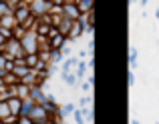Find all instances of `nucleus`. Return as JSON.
Returning a JSON list of instances; mask_svg holds the SVG:
<instances>
[{
	"label": "nucleus",
	"mask_w": 159,
	"mask_h": 124,
	"mask_svg": "<svg viewBox=\"0 0 159 124\" xmlns=\"http://www.w3.org/2000/svg\"><path fill=\"white\" fill-rule=\"evenodd\" d=\"M20 46H22L24 54H36L39 52V34L34 30H26V34L20 40Z\"/></svg>",
	"instance_id": "f257e3e1"
},
{
	"label": "nucleus",
	"mask_w": 159,
	"mask_h": 124,
	"mask_svg": "<svg viewBox=\"0 0 159 124\" xmlns=\"http://www.w3.org/2000/svg\"><path fill=\"white\" fill-rule=\"evenodd\" d=\"M48 8H51V2H47V0H30L28 2V12H30V16L34 20L48 14Z\"/></svg>",
	"instance_id": "f03ea898"
},
{
	"label": "nucleus",
	"mask_w": 159,
	"mask_h": 124,
	"mask_svg": "<svg viewBox=\"0 0 159 124\" xmlns=\"http://www.w3.org/2000/svg\"><path fill=\"white\" fill-rule=\"evenodd\" d=\"M4 56H6V60H16V58H22L24 52H22V46H20V40H6V46H4Z\"/></svg>",
	"instance_id": "7ed1b4c3"
},
{
	"label": "nucleus",
	"mask_w": 159,
	"mask_h": 124,
	"mask_svg": "<svg viewBox=\"0 0 159 124\" xmlns=\"http://www.w3.org/2000/svg\"><path fill=\"white\" fill-rule=\"evenodd\" d=\"M30 118L32 122H39V124H48L52 120V116L44 110V106H40V104H34V108H32V112H30Z\"/></svg>",
	"instance_id": "20e7f679"
},
{
	"label": "nucleus",
	"mask_w": 159,
	"mask_h": 124,
	"mask_svg": "<svg viewBox=\"0 0 159 124\" xmlns=\"http://www.w3.org/2000/svg\"><path fill=\"white\" fill-rule=\"evenodd\" d=\"M12 16H14V20H16L18 26H24V24L32 18L30 12H28V2H20V6L14 10V14H12Z\"/></svg>",
	"instance_id": "39448f33"
},
{
	"label": "nucleus",
	"mask_w": 159,
	"mask_h": 124,
	"mask_svg": "<svg viewBox=\"0 0 159 124\" xmlns=\"http://www.w3.org/2000/svg\"><path fill=\"white\" fill-rule=\"evenodd\" d=\"M62 16L75 22V20H79L81 12H79V8H77V4H75V2H62Z\"/></svg>",
	"instance_id": "423d86ee"
},
{
	"label": "nucleus",
	"mask_w": 159,
	"mask_h": 124,
	"mask_svg": "<svg viewBox=\"0 0 159 124\" xmlns=\"http://www.w3.org/2000/svg\"><path fill=\"white\" fill-rule=\"evenodd\" d=\"M28 98H30L34 104H40V106H43L44 102L48 100V94H44V90L40 88V86H32V88H30V94H28Z\"/></svg>",
	"instance_id": "0eeeda50"
},
{
	"label": "nucleus",
	"mask_w": 159,
	"mask_h": 124,
	"mask_svg": "<svg viewBox=\"0 0 159 124\" xmlns=\"http://www.w3.org/2000/svg\"><path fill=\"white\" fill-rule=\"evenodd\" d=\"M69 42L66 40V36H62L61 32H58L57 36H52V38H48V48H51V52H54V50H62V46Z\"/></svg>",
	"instance_id": "6e6552de"
},
{
	"label": "nucleus",
	"mask_w": 159,
	"mask_h": 124,
	"mask_svg": "<svg viewBox=\"0 0 159 124\" xmlns=\"http://www.w3.org/2000/svg\"><path fill=\"white\" fill-rule=\"evenodd\" d=\"M83 34H85V30H83V26H81V24L77 22V20H75V22H73V26H70V30H69V34H66V40H69V42H73V40L81 38Z\"/></svg>",
	"instance_id": "1a4fd4ad"
},
{
	"label": "nucleus",
	"mask_w": 159,
	"mask_h": 124,
	"mask_svg": "<svg viewBox=\"0 0 159 124\" xmlns=\"http://www.w3.org/2000/svg\"><path fill=\"white\" fill-rule=\"evenodd\" d=\"M77 64H79V60L75 58V56H69V58L62 62V66H61V76L62 74H69V72H75Z\"/></svg>",
	"instance_id": "9d476101"
},
{
	"label": "nucleus",
	"mask_w": 159,
	"mask_h": 124,
	"mask_svg": "<svg viewBox=\"0 0 159 124\" xmlns=\"http://www.w3.org/2000/svg\"><path fill=\"white\" fill-rule=\"evenodd\" d=\"M8 108H10V114L18 118L20 116V110H22V100L20 98H10L8 100Z\"/></svg>",
	"instance_id": "9b49d317"
},
{
	"label": "nucleus",
	"mask_w": 159,
	"mask_h": 124,
	"mask_svg": "<svg viewBox=\"0 0 159 124\" xmlns=\"http://www.w3.org/2000/svg\"><path fill=\"white\" fill-rule=\"evenodd\" d=\"M77 8H79V12L81 14H89L91 10H95V2L93 0H77Z\"/></svg>",
	"instance_id": "f8f14e48"
},
{
	"label": "nucleus",
	"mask_w": 159,
	"mask_h": 124,
	"mask_svg": "<svg viewBox=\"0 0 159 124\" xmlns=\"http://www.w3.org/2000/svg\"><path fill=\"white\" fill-rule=\"evenodd\" d=\"M16 26H18V24H16V20H14V16H12V14L2 16V18H0V28H4V30H14Z\"/></svg>",
	"instance_id": "ddd939ff"
},
{
	"label": "nucleus",
	"mask_w": 159,
	"mask_h": 124,
	"mask_svg": "<svg viewBox=\"0 0 159 124\" xmlns=\"http://www.w3.org/2000/svg\"><path fill=\"white\" fill-rule=\"evenodd\" d=\"M28 94H30V86L18 82V84H16V98H20V100H26Z\"/></svg>",
	"instance_id": "4468645a"
},
{
	"label": "nucleus",
	"mask_w": 159,
	"mask_h": 124,
	"mask_svg": "<svg viewBox=\"0 0 159 124\" xmlns=\"http://www.w3.org/2000/svg\"><path fill=\"white\" fill-rule=\"evenodd\" d=\"M32 108H34V102H32L30 98H26V100H22V110H20V116H30Z\"/></svg>",
	"instance_id": "2eb2a0df"
},
{
	"label": "nucleus",
	"mask_w": 159,
	"mask_h": 124,
	"mask_svg": "<svg viewBox=\"0 0 159 124\" xmlns=\"http://www.w3.org/2000/svg\"><path fill=\"white\" fill-rule=\"evenodd\" d=\"M24 62H26V66L30 70H34L36 66H39V54H24Z\"/></svg>",
	"instance_id": "dca6fc26"
},
{
	"label": "nucleus",
	"mask_w": 159,
	"mask_h": 124,
	"mask_svg": "<svg viewBox=\"0 0 159 124\" xmlns=\"http://www.w3.org/2000/svg\"><path fill=\"white\" fill-rule=\"evenodd\" d=\"M28 72H30V68H28V66H14V68H12V74L18 78V82L22 80V78L26 76Z\"/></svg>",
	"instance_id": "f3484780"
},
{
	"label": "nucleus",
	"mask_w": 159,
	"mask_h": 124,
	"mask_svg": "<svg viewBox=\"0 0 159 124\" xmlns=\"http://www.w3.org/2000/svg\"><path fill=\"white\" fill-rule=\"evenodd\" d=\"M70 26H73V20L62 18V20H61V24H58V32H61L62 36H66V34H69V30H70Z\"/></svg>",
	"instance_id": "a211bd4d"
},
{
	"label": "nucleus",
	"mask_w": 159,
	"mask_h": 124,
	"mask_svg": "<svg viewBox=\"0 0 159 124\" xmlns=\"http://www.w3.org/2000/svg\"><path fill=\"white\" fill-rule=\"evenodd\" d=\"M75 110H77V108H75V104H70V102H69V104H65L61 110H58V116H61V118H65V116H73Z\"/></svg>",
	"instance_id": "6ab92c4d"
},
{
	"label": "nucleus",
	"mask_w": 159,
	"mask_h": 124,
	"mask_svg": "<svg viewBox=\"0 0 159 124\" xmlns=\"http://www.w3.org/2000/svg\"><path fill=\"white\" fill-rule=\"evenodd\" d=\"M75 74H77V80L85 78V74H87V62H81V60H79L77 68H75Z\"/></svg>",
	"instance_id": "aec40b11"
},
{
	"label": "nucleus",
	"mask_w": 159,
	"mask_h": 124,
	"mask_svg": "<svg viewBox=\"0 0 159 124\" xmlns=\"http://www.w3.org/2000/svg\"><path fill=\"white\" fill-rule=\"evenodd\" d=\"M62 80H65L66 86H77V74L75 72H69V74H62Z\"/></svg>",
	"instance_id": "412c9836"
},
{
	"label": "nucleus",
	"mask_w": 159,
	"mask_h": 124,
	"mask_svg": "<svg viewBox=\"0 0 159 124\" xmlns=\"http://www.w3.org/2000/svg\"><path fill=\"white\" fill-rule=\"evenodd\" d=\"M8 116H12V114H10V108H8V102H0V122L6 120Z\"/></svg>",
	"instance_id": "4be33fe9"
},
{
	"label": "nucleus",
	"mask_w": 159,
	"mask_h": 124,
	"mask_svg": "<svg viewBox=\"0 0 159 124\" xmlns=\"http://www.w3.org/2000/svg\"><path fill=\"white\" fill-rule=\"evenodd\" d=\"M36 54H39V60H40V62H44V64H51V56H52L51 50H39Z\"/></svg>",
	"instance_id": "5701e85b"
},
{
	"label": "nucleus",
	"mask_w": 159,
	"mask_h": 124,
	"mask_svg": "<svg viewBox=\"0 0 159 124\" xmlns=\"http://www.w3.org/2000/svg\"><path fill=\"white\" fill-rule=\"evenodd\" d=\"M48 14H62V2H51Z\"/></svg>",
	"instance_id": "b1692460"
},
{
	"label": "nucleus",
	"mask_w": 159,
	"mask_h": 124,
	"mask_svg": "<svg viewBox=\"0 0 159 124\" xmlns=\"http://www.w3.org/2000/svg\"><path fill=\"white\" fill-rule=\"evenodd\" d=\"M73 120H75V124H85V118H83L81 108H77V110L73 112Z\"/></svg>",
	"instance_id": "393cba45"
},
{
	"label": "nucleus",
	"mask_w": 159,
	"mask_h": 124,
	"mask_svg": "<svg viewBox=\"0 0 159 124\" xmlns=\"http://www.w3.org/2000/svg\"><path fill=\"white\" fill-rule=\"evenodd\" d=\"M91 102H93V96H83L81 100H79V106H81V108H87V106H91Z\"/></svg>",
	"instance_id": "a878e982"
},
{
	"label": "nucleus",
	"mask_w": 159,
	"mask_h": 124,
	"mask_svg": "<svg viewBox=\"0 0 159 124\" xmlns=\"http://www.w3.org/2000/svg\"><path fill=\"white\" fill-rule=\"evenodd\" d=\"M129 62H131V68H137V50L131 48V54H129Z\"/></svg>",
	"instance_id": "bb28decb"
},
{
	"label": "nucleus",
	"mask_w": 159,
	"mask_h": 124,
	"mask_svg": "<svg viewBox=\"0 0 159 124\" xmlns=\"http://www.w3.org/2000/svg\"><path fill=\"white\" fill-rule=\"evenodd\" d=\"M6 56H4V52H0V70H4V68H6Z\"/></svg>",
	"instance_id": "cd10ccee"
},
{
	"label": "nucleus",
	"mask_w": 159,
	"mask_h": 124,
	"mask_svg": "<svg viewBox=\"0 0 159 124\" xmlns=\"http://www.w3.org/2000/svg\"><path fill=\"white\" fill-rule=\"evenodd\" d=\"M0 34H2L6 40H10V38H12V30H4V28H0Z\"/></svg>",
	"instance_id": "c85d7f7f"
},
{
	"label": "nucleus",
	"mask_w": 159,
	"mask_h": 124,
	"mask_svg": "<svg viewBox=\"0 0 159 124\" xmlns=\"http://www.w3.org/2000/svg\"><path fill=\"white\" fill-rule=\"evenodd\" d=\"M18 124H32V120L28 116H18Z\"/></svg>",
	"instance_id": "c756f323"
},
{
	"label": "nucleus",
	"mask_w": 159,
	"mask_h": 124,
	"mask_svg": "<svg viewBox=\"0 0 159 124\" xmlns=\"http://www.w3.org/2000/svg\"><path fill=\"white\" fill-rule=\"evenodd\" d=\"M89 68H91V70L95 68V56H91V58L87 60V70H89Z\"/></svg>",
	"instance_id": "7c9ffc66"
},
{
	"label": "nucleus",
	"mask_w": 159,
	"mask_h": 124,
	"mask_svg": "<svg viewBox=\"0 0 159 124\" xmlns=\"http://www.w3.org/2000/svg\"><path fill=\"white\" fill-rule=\"evenodd\" d=\"M48 124H62V118H61V116L57 114V116H52V120L48 122Z\"/></svg>",
	"instance_id": "2f4dec72"
},
{
	"label": "nucleus",
	"mask_w": 159,
	"mask_h": 124,
	"mask_svg": "<svg viewBox=\"0 0 159 124\" xmlns=\"http://www.w3.org/2000/svg\"><path fill=\"white\" fill-rule=\"evenodd\" d=\"M129 84H135V74H133V72H129Z\"/></svg>",
	"instance_id": "473e14b6"
},
{
	"label": "nucleus",
	"mask_w": 159,
	"mask_h": 124,
	"mask_svg": "<svg viewBox=\"0 0 159 124\" xmlns=\"http://www.w3.org/2000/svg\"><path fill=\"white\" fill-rule=\"evenodd\" d=\"M87 84H91V86H93V84H95V74H91V76H89V78H87Z\"/></svg>",
	"instance_id": "72a5a7b5"
},
{
	"label": "nucleus",
	"mask_w": 159,
	"mask_h": 124,
	"mask_svg": "<svg viewBox=\"0 0 159 124\" xmlns=\"http://www.w3.org/2000/svg\"><path fill=\"white\" fill-rule=\"evenodd\" d=\"M81 88L85 90V92H89V90H91V84H87V82H83V84H81Z\"/></svg>",
	"instance_id": "f704fd0d"
},
{
	"label": "nucleus",
	"mask_w": 159,
	"mask_h": 124,
	"mask_svg": "<svg viewBox=\"0 0 159 124\" xmlns=\"http://www.w3.org/2000/svg\"><path fill=\"white\" fill-rule=\"evenodd\" d=\"M131 124H139V120H135V118H133V120H131Z\"/></svg>",
	"instance_id": "c9c22d12"
},
{
	"label": "nucleus",
	"mask_w": 159,
	"mask_h": 124,
	"mask_svg": "<svg viewBox=\"0 0 159 124\" xmlns=\"http://www.w3.org/2000/svg\"><path fill=\"white\" fill-rule=\"evenodd\" d=\"M155 16H157V20H159V8H157V10H155Z\"/></svg>",
	"instance_id": "e433bc0d"
},
{
	"label": "nucleus",
	"mask_w": 159,
	"mask_h": 124,
	"mask_svg": "<svg viewBox=\"0 0 159 124\" xmlns=\"http://www.w3.org/2000/svg\"><path fill=\"white\" fill-rule=\"evenodd\" d=\"M10 124H18V120H16V122H10Z\"/></svg>",
	"instance_id": "4c0bfd02"
},
{
	"label": "nucleus",
	"mask_w": 159,
	"mask_h": 124,
	"mask_svg": "<svg viewBox=\"0 0 159 124\" xmlns=\"http://www.w3.org/2000/svg\"><path fill=\"white\" fill-rule=\"evenodd\" d=\"M32 124H39V122H32Z\"/></svg>",
	"instance_id": "58836bf2"
},
{
	"label": "nucleus",
	"mask_w": 159,
	"mask_h": 124,
	"mask_svg": "<svg viewBox=\"0 0 159 124\" xmlns=\"http://www.w3.org/2000/svg\"><path fill=\"white\" fill-rule=\"evenodd\" d=\"M157 124H159V122H157Z\"/></svg>",
	"instance_id": "ea45409f"
}]
</instances>
